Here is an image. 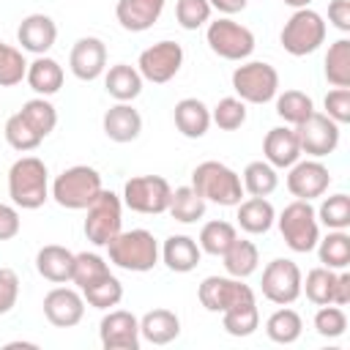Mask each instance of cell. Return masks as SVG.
I'll return each instance as SVG.
<instances>
[{"mask_svg":"<svg viewBox=\"0 0 350 350\" xmlns=\"http://www.w3.org/2000/svg\"><path fill=\"white\" fill-rule=\"evenodd\" d=\"M63 66L49 57V55H36L33 63H27V85L38 93V96H55L60 88H63Z\"/></svg>","mask_w":350,"mask_h":350,"instance_id":"27","label":"cell"},{"mask_svg":"<svg viewBox=\"0 0 350 350\" xmlns=\"http://www.w3.org/2000/svg\"><path fill=\"white\" fill-rule=\"evenodd\" d=\"M139 336L150 345H170L180 336V320L170 309H150L139 320Z\"/></svg>","mask_w":350,"mask_h":350,"instance_id":"26","label":"cell"},{"mask_svg":"<svg viewBox=\"0 0 350 350\" xmlns=\"http://www.w3.org/2000/svg\"><path fill=\"white\" fill-rule=\"evenodd\" d=\"M142 82L145 79L137 71V66H129V63H115L104 74V88L115 101H134L142 93Z\"/></svg>","mask_w":350,"mask_h":350,"instance_id":"29","label":"cell"},{"mask_svg":"<svg viewBox=\"0 0 350 350\" xmlns=\"http://www.w3.org/2000/svg\"><path fill=\"white\" fill-rule=\"evenodd\" d=\"M235 208H238L235 219H238L241 230L249 232V235H262V232H268V230L273 227V221H276V211H273V205H271L265 197L241 200Z\"/></svg>","mask_w":350,"mask_h":350,"instance_id":"28","label":"cell"},{"mask_svg":"<svg viewBox=\"0 0 350 350\" xmlns=\"http://www.w3.org/2000/svg\"><path fill=\"white\" fill-rule=\"evenodd\" d=\"M284 5H290V8H309L314 0H282Z\"/></svg>","mask_w":350,"mask_h":350,"instance_id":"55","label":"cell"},{"mask_svg":"<svg viewBox=\"0 0 350 350\" xmlns=\"http://www.w3.org/2000/svg\"><path fill=\"white\" fill-rule=\"evenodd\" d=\"M16 41L25 52L46 55L57 41V25L46 14H27L16 27Z\"/></svg>","mask_w":350,"mask_h":350,"instance_id":"19","label":"cell"},{"mask_svg":"<svg viewBox=\"0 0 350 350\" xmlns=\"http://www.w3.org/2000/svg\"><path fill=\"white\" fill-rule=\"evenodd\" d=\"M180 66H183V46L178 41H156L148 49H142L137 60V71L142 74V79L153 85L170 82L180 71Z\"/></svg>","mask_w":350,"mask_h":350,"instance_id":"12","label":"cell"},{"mask_svg":"<svg viewBox=\"0 0 350 350\" xmlns=\"http://www.w3.org/2000/svg\"><path fill=\"white\" fill-rule=\"evenodd\" d=\"M334 304L336 306H347L350 304V273L339 271L336 282H334Z\"/></svg>","mask_w":350,"mask_h":350,"instance_id":"53","label":"cell"},{"mask_svg":"<svg viewBox=\"0 0 350 350\" xmlns=\"http://www.w3.org/2000/svg\"><path fill=\"white\" fill-rule=\"evenodd\" d=\"M79 293H82L85 304L93 306V309H112V306H118L123 301V284H120V279L115 273L93 282L90 287H85Z\"/></svg>","mask_w":350,"mask_h":350,"instance_id":"41","label":"cell"},{"mask_svg":"<svg viewBox=\"0 0 350 350\" xmlns=\"http://www.w3.org/2000/svg\"><path fill=\"white\" fill-rule=\"evenodd\" d=\"M211 123H216L221 131H235L246 123V104L238 96L219 98V104L211 109Z\"/></svg>","mask_w":350,"mask_h":350,"instance_id":"46","label":"cell"},{"mask_svg":"<svg viewBox=\"0 0 350 350\" xmlns=\"http://www.w3.org/2000/svg\"><path fill=\"white\" fill-rule=\"evenodd\" d=\"M301 331H304V320L295 309L290 306H279L268 320H265V334L271 342L276 345H293L301 339Z\"/></svg>","mask_w":350,"mask_h":350,"instance_id":"32","label":"cell"},{"mask_svg":"<svg viewBox=\"0 0 350 350\" xmlns=\"http://www.w3.org/2000/svg\"><path fill=\"white\" fill-rule=\"evenodd\" d=\"M197 298L208 312H227L230 306L254 301V290L235 276H205L197 290Z\"/></svg>","mask_w":350,"mask_h":350,"instance_id":"14","label":"cell"},{"mask_svg":"<svg viewBox=\"0 0 350 350\" xmlns=\"http://www.w3.org/2000/svg\"><path fill=\"white\" fill-rule=\"evenodd\" d=\"M5 142H8L14 150L27 153V150H36V148L44 142V137L22 118V112H14V115L5 120Z\"/></svg>","mask_w":350,"mask_h":350,"instance_id":"43","label":"cell"},{"mask_svg":"<svg viewBox=\"0 0 350 350\" xmlns=\"http://www.w3.org/2000/svg\"><path fill=\"white\" fill-rule=\"evenodd\" d=\"M221 325L230 336H252L260 325L257 301H243V304L230 306L227 312H221Z\"/></svg>","mask_w":350,"mask_h":350,"instance_id":"36","label":"cell"},{"mask_svg":"<svg viewBox=\"0 0 350 350\" xmlns=\"http://www.w3.org/2000/svg\"><path fill=\"white\" fill-rule=\"evenodd\" d=\"M301 279L304 273L293 260L276 257L262 268V282H260L262 298H268L276 306H290L301 295Z\"/></svg>","mask_w":350,"mask_h":350,"instance_id":"11","label":"cell"},{"mask_svg":"<svg viewBox=\"0 0 350 350\" xmlns=\"http://www.w3.org/2000/svg\"><path fill=\"white\" fill-rule=\"evenodd\" d=\"M191 189L205 200V202H216V205H238L243 197V183L241 175L221 164V161H202L194 167L191 172Z\"/></svg>","mask_w":350,"mask_h":350,"instance_id":"2","label":"cell"},{"mask_svg":"<svg viewBox=\"0 0 350 350\" xmlns=\"http://www.w3.org/2000/svg\"><path fill=\"white\" fill-rule=\"evenodd\" d=\"M325 79L334 88H350V38H336L325 52Z\"/></svg>","mask_w":350,"mask_h":350,"instance_id":"35","label":"cell"},{"mask_svg":"<svg viewBox=\"0 0 350 350\" xmlns=\"http://www.w3.org/2000/svg\"><path fill=\"white\" fill-rule=\"evenodd\" d=\"M241 183H243V191H249L252 197H268L276 191L279 175H276V167H271L265 159H260V161L246 164Z\"/></svg>","mask_w":350,"mask_h":350,"instance_id":"34","label":"cell"},{"mask_svg":"<svg viewBox=\"0 0 350 350\" xmlns=\"http://www.w3.org/2000/svg\"><path fill=\"white\" fill-rule=\"evenodd\" d=\"M334 282H336V271L317 265L306 273V279H301V293H306V298L314 306H325L334 304Z\"/></svg>","mask_w":350,"mask_h":350,"instance_id":"38","label":"cell"},{"mask_svg":"<svg viewBox=\"0 0 350 350\" xmlns=\"http://www.w3.org/2000/svg\"><path fill=\"white\" fill-rule=\"evenodd\" d=\"M44 317L55 328H74L85 317V298L74 287H52L44 295Z\"/></svg>","mask_w":350,"mask_h":350,"instance_id":"17","label":"cell"},{"mask_svg":"<svg viewBox=\"0 0 350 350\" xmlns=\"http://www.w3.org/2000/svg\"><path fill=\"white\" fill-rule=\"evenodd\" d=\"M205 41H208L211 52L224 57V60H238L241 63L254 52V33L246 25H241L230 16H221V19L211 22L208 30H205Z\"/></svg>","mask_w":350,"mask_h":350,"instance_id":"9","label":"cell"},{"mask_svg":"<svg viewBox=\"0 0 350 350\" xmlns=\"http://www.w3.org/2000/svg\"><path fill=\"white\" fill-rule=\"evenodd\" d=\"M211 3L208 0H178L175 5V19L183 30H197L211 19Z\"/></svg>","mask_w":350,"mask_h":350,"instance_id":"48","label":"cell"},{"mask_svg":"<svg viewBox=\"0 0 350 350\" xmlns=\"http://www.w3.org/2000/svg\"><path fill=\"white\" fill-rule=\"evenodd\" d=\"M208 3H211V8H216L219 14L230 16V14H238V11H243L249 0H208Z\"/></svg>","mask_w":350,"mask_h":350,"instance_id":"54","label":"cell"},{"mask_svg":"<svg viewBox=\"0 0 350 350\" xmlns=\"http://www.w3.org/2000/svg\"><path fill=\"white\" fill-rule=\"evenodd\" d=\"M328 22L336 30L347 33L350 30V0H331L328 3Z\"/></svg>","mask_w":350,"mask_h":350,"instance_id":"52","label":"cell"},{"mask_svg":"<svg viewBox=\"0 0 350 350\" xmlns=\"http://www.w3.org/2000/svg\"><path fill=\"white\" fill-rule=\"evenodd\" d=\"M221 260H224L227 276L246 279V276H252V273L257 271V265H260V252H257V246H254L252 241L235 238V241L230 243V249L221 254Z\"/></svg>","mask_w":350,"mask_h":350,"instance_id":"30","label":"cell"},{"mask_svg":"<svg viewBox=\"0 0 350 350\" xmlns=\"http://www.w3.org/2000/svg\"><path fill=\"white\" fill-rule=\"evenodd\" d=\"M19 230H22L19 211H16L14 205L0 202V241H11V238H16Z\"/></svg>","mask_w":350,"mask_h":350,"instance_id":"51","label":"cell"},{"mask_svg":"<svg viewBox=\"0 0 350 350\" xmlns=\"http://www.w3.org/2000/svg\"><path fill=\"white\" fill-rule=\"evenodd\" d=\"M36 271L46 282L66 284V282H71V273H74V252L66 246H57V243H46L36 254Z\"/></svg>","mask_w":350,"mask_h":350,"instance_id":"24","label":"cell"},{"mask_svg":"<svg viewBox=\"0 0 350 350\" xmlns=\"http://www.w3.org/2000/svg\"><path fill=\"white\" fill-rule=\"evenodd\" d=\"M325 30L328 27L317 11L295 8L279 33V41H282L284 52H290L293 57H304V55H312L314 49H320V44L325 41Z\"/></svg>","mask_w":350,"mask_h":350,"instance_id":"7","label":"cell"},{"mask_svg":"<svg viewBox=\"0 0 350 350\" xmlns=\"http://www.w3.org/2000/svg\"><path fill=\"white\" fill-rule=\"evenodd\" d=\"M172 120H175V129L186 137V139H200L208 134L211 129V109L205 101L189 96V98H180L172 109Z\"/></svg>","mask_w":350,"mask_h":350,"instance_id":"23","label":"cell"},{"mask_svg":"<svg viewBox=\"0 0 350 350\" xmlns=\"http://www.w3.org/2000/svg\"><path fill=\"white\" fill-rule=\"evenodd\" d=\"M287 170H290L287 172V189H290V194L295 200L312 202V200L323 197L328 191V186H331V172L320 159H304V161L298 159Z\"/></svg>","mask_w":350,"mask_h":350,"instance_id":"15","label":"cell"},{"mask_svg":"<svg viewBox=\"0 0 350 350\" xmlns=\"http://www.w3.org/2000/svg\"><path fill=\"white\" fill-rule=\"evenodd\" d=\"M22 118L41 134V137H49L57 126V109L52 101H46V96H38V98H30L22 104Z\"/></svg>","mask_w":350,"mask_h":350,"instance_id":"42","label":"cell"},{"mask_svg":"<svg viewBox=\"0 0 350 350\" xmlns=\"http://www.w3.org/2000/svg\"><path fill=\"white\" fill-rule=\"evenodd\" d=\"M262 156L271 167L276 170H287L301 159V145H298V134L295 129L287 126H276L265 134L262 139Z\"/></svg>","mask_w":350,"mask_h":350,"instance_id":"21","label":"cell"},{"mask_svg":"<svg viewBox=\"0 0 350 350\" xmlns=\"http://www.w3.org/2000/svg\"><path fill=\"white\" fill-rule=\"evenodd\" d=\"M19 301V276L11 268H0V314H8Z\"/></svg>","mask_w":350,"mask_h":350,"instance_id":"50","label":"cell"},{"mask_svg":"<svg viewBox=\"0 0 350 350\" xmlns=\"http://www.w3.org/2000/svg\"><path fill=\"white\" fill-rule=\"evenodd\" d=\"M68 68L82 82L98 79L107 71V44L96 36H82L68 52Z\"/></svg>","mask_w":350,"mask_h":350,"instance_id":"18","label":"cell"},{"mask_svg":"<svg viewBox=\"0 0 350 350\" xmlns=\"http://www.w3.org/2000/svg\"><path fill=\"white\" fill-rule=\"evenodd\" d=\"M85 211V238L93 246H107L123 230V200L115 191L101 189Z\"/></svg>","mask_w":350,"mask_h":350,"instance_id":"8","label":"cell"},{"mask_svg":"<svg viewBox=\"0 0 350 350\" xmlns=\"http://www.w3.org/2000/svg\"><path fill=\"white\" fill-rule=\"evenodd\" d=\"M314 331H317L320 336H325V339L342 336V334L347 331V314H345V309L336 306V304L320 306L317 314H314Z\"/></svg>","mask_w":350,"mask_h":350,"instance_id":"47","label":"cell"},{"mask_svg":"<svg viewBox=\"0 0 350 350\" xmlns=\"http://www.w3.org/2000/svg\"><path fill=\"white\" fill-rule=\"evenodd\" d=\"M27 74V60L22 49L0 41V88H14L25 79Z\"/></svg>","mask_w":350,"mask_h":350,"instance_id":"45","label":"cell"},{"mask_svg":"<svg viewBox=\"0 0 350 350\" xmlns=\"http://www.w3.org/2000/svg\"><path fill=\"white\" fill-rule=\"evenodd\" d=\"M8 197L25 211H36L49 200V170L38 156H22L11 164Z\"/></svg>","mask_w":350,"mask_h":350,"instance_id":"1","label":"cell"},{"mask_svg":"<svg viewBox=\"0 0 350 350\" xmlns=\"http://www.w3.org/2000/svg\"><path fill=\"white\" fill-rule=\"evenodd\" d=\"M312 112H314V101H312V96H306L304 90H284V93H276V115H279L284 123L298 126V123L306 120Z\"/></svg>","mask_w":350,"mask_h":350,"instance_id":"39","label":"cell"},{"mask_svg":"<svg viewBox=\"0 0 350 350\" xmlns=\"http://www.w3.org/2000/svg\"><path fill=\"white\" fill-rule=\"evenodd\" d=\"M205 200L191 189V186H178V189H172V194H170V205H167V213L175 219V221H180V224H194V221H200L202 216H205Z\"/></svg>","mask_w":350,"mask_h":350,"instance_id":"31","label":"cell"},{"mask_svg":"<svg viewBox=\"0 0 350 350\" xmlns=\"http://www.w3.org/2000/svg\"><path fill=\"white\" fill-rule=\"evenodd\" d=\"M5 347L11 350V347H36V345H33V342H8Z\"/></svg>","mask_w":350,"mask_h":350,"instance_id":"56","label":"cell"},{"mask_svg":"<svg viewBox=\"0 0 350 350\" xmlns=\"http://www.w3.org/2000/svg\"><path fill=\"white\" fill-rule=\"evenodd\" d=\"M164 11V0H118L115 16L123 30L129 33H142L150 30Z\"/></svg>","mask_w":350,"mask_h":350,"instance_id":"22","label":"cell"},{"mask_svg":"<svg viewBox=\"0 0 350 350\" xmlns=\"http://www.w3.org/2000/svg\"><path fill=\"white\" fill-rule=\"evenodd\" d=\"M101 129L112 142H134L142 131V115L131 107V101H118L104 112Z\"/></svg>","mask_w":350,"mask_h":350,"instance_id":"20","label":"cell"},{"mask_svg":"<svg viewBox=\"0 0 350 350\" xmlns=\"http://www.w3.org/2000/svg\"><path fill=\"white\" fill-rule=\"evenodd\" d=\"M159 254H161V260H164V265L170 271L189 273V271L197 268V262L202 257V249L191 235H170Z\"/></svg>","mask_w":350,"mask_h":350,"instance_id":"25","label":"cell"},{"mask_svg":"<svg viewBox=\"0 0 350 350\" xmlns=\"http://www.w3.org/2000/svg\"><path fill=\"white\" fill-rule=\"evenodd\" d=\"M104 350H139V320L126 309H109L98 323Z\"/></svg>","mask_w":350,"mask_h":350,"instance_id":"16","label":"cell"},{"mask_svg":"<svg viewBox=\"0 0 350 350\" xmlns=\"http://www.w3.org/2000/svg\"><path fill=\"white\" fill-rule=\"evenodd\" d=\"M295 134H298L301 153L312 159H323L334 153L339 145V123H334L325 112H312L306 120L295 126Z\"/></svg>","mask_w":350,"mask_h":350,"instance_id":"13","label":"cell"},{"mask_svg":"<svg viewBox=\"0 0 350 350\" xmlns=\"http://www.w3.org/2000/svg\"><path fill=\"white\" fill-rule=\"evenodd\" d=\"M104 189L101 183V175L96 167H88V164H74L68 170H63L55 180H52V200L60 205V208H68V211H85L96 197L98 191Z\"/></svg>","mask_w":350,"mask_h":350,"instance_id":"4","label":"cell"},{"mask_svg":"<svg viewBox=\"0 0 350 350\" xmlns=\"http://www.w3.org/2000/svg\"><path fill=\"white\" fill-rule=\"evenodd\" d=\"M170 194H172V186L167 183V178L137 175V178H129L123 186V205L137 213L156 216V213H167Z\"/></svg>","mask_w":350,"mask_h":350,"instance_id":"10","label":"cell"},{"mask_svg":"<svg viewBox=\"0 0 350 350\" xmlns=\"http://www.w3.org/2000/svg\"><path fill=\"white\" fill-rule=\"evenodd\" d=\"M109 262L123 268V271H134V273H145L159 262V243L153 238V232L137 227V230H120L109 243Z\"/></svg>","mask_w":350,"mask_h":350,"instance_id":"3","label":"cell"},{"mask_svg":"<svg viewBox=\"0 0 350 350\" xmlns=\"http://www.w3.org/2000/svg\"><path fill=\"white\" fill-rule=\"evenodd\" d=\"M314 213H317V221L325 224L328 230H347L350 227V197L342 191L331 194L320 202Z\"/></svg>","mask_w":350,"mask_h":350,"instance_id":"44","label":"cell"},{"mask_svg":"<svg viewBox=\"0 0 350 350\" xmlns=\"http://www.w3.org/2000/svg\"><path fill=\"white\" fill-rule=\"evenodd\" d=\"M232 90L243 104H268L279 93V71L265 60H246L232 71Z\"/></svg>","mask_w":350,"mask_h":350,"instance_id":"6","label":"cell"},{"mask_svg":"<svg viewBox=\"0 0 350 350\" xmlns=\"http://www.w3.org/2000/svg\"><path fill=\"white\" fill-rule=\"evenodd\" d=\"M317 257L331 271H345L350 265V235L345 230H328L325 238L317 241Z\"/></svg>","mask_w":350,"mask_h":350,"instance_id":"33","label":"cell"},{"mask_svg":"<svg viewBox=\"0 0 350 350\" xmlns=\"http://www.w3.org/2000/svg\"><path fill=\"white\" fill-rule=\"evenodd\" d=\"M235 238H238V232H235V227H232L230 221H224V219H213V221L202 224L197 243H200V249H202L205 254L221 257V254L230 249V243H232Z\"/></svg>","mask_w":350,"mask_h":350,"instance_id":"37","label":"cell"},{"mask_svg":"<svg viewBox=\"0 0 350 350\" xmlns=\"http://www.w3.org/2000/svg\"><path fill=\"white\" fill-rule=\"evenodd\" d=\"M276 224L284 243L298 254L312 252L320 241V221L312 202L306 200H293L290 205H284V211L276 216Z\"/></svg>","mask_w":350,"mask_h":350,"instance_id":"5","label":"cell"},{"mask_svg":"<svg viewBox=\"0 0 350 350\" xmlns=\"http://www.w3.org/2000/svg\"><path fill=\"white\" fill-rule=\"evenodd\" d=\"M325 104V115L334 120V123H350V88H334L325 93L323 98Z\"/></svg>","mask_w":350,"mask_h":350,"instance_id":"49","label":"cell"},{"mask_svg":"<svg viewBox=\"0 0 350 350\" xmlns=\"http://www.w3.org/2000/svg\"><path fill=\"white\" fill-rule=\"evenodd\" d=\"M112 271H109V262L101 257V254H96V252H79V254H74V273H71V282L79 287V290H85V287H90L93 282H98V279H104V276H109Z\"/></svg>","mask_w":350,"mask_h":350,"instance_id":"40","label":"cell"}]
</instances>
